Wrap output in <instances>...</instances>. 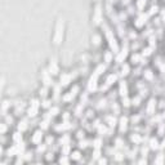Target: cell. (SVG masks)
<instances>
[{
	"label": "cell",
	"instance_id": "1",
	"mask_svg": "<svg viewBox=\"0 0 165 165\" xmlns=\"http://www.w3.org/2000/svg\"><path fill=\"white\" fill-rule=\"evenodd\" d=\"M63 30V28H62ZM61 30V22L58 23V26H57V32H56V36H54V43L56 44H59L61 43V39H62V35H63V31Z\"/></svg>",
	"mask_w": 165,
	"mask_h": 165
}]
</instances>
